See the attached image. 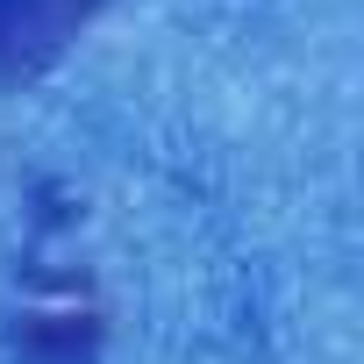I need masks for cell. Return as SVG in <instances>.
I'll use <instances>...</instances> for the list:
<instances>
[{"label":"cell","instance_id":"2","mask_svg":"<svg viewBox=\"0 0 364 364\" xmlns=\"http://www.w3.org/2000/svg\"><path fill=\"white\" fill-rule=\"evenodd\" d=\"M15 350H22V364H93L100 321H86V314H29L15 328Z\"/></svg>","mask_w":364,"mask_h":364},{"label":"cell","instance_id":"1","mask_svg":"<svg viewBox=\"0 0 364 364\" xmlns=\"http://www.w3.org/2000/svg\"><path fill=\"white\" fill-rule=\"evenodd\" d=\"M86 22V0H0V72H43L65 36Z\"/></svg>","mask_w":364,"mask_h":364}]
</instances>
